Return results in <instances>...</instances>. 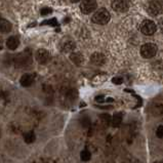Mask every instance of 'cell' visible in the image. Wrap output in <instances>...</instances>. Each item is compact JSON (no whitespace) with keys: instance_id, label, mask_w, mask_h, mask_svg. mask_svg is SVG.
<instances>
[{"instance_id":"6da1fadb","label":"cell","mask_w":163,"mask_h":163,"mask_svg":"<svg viewBox=\"0 0 163 163\" xmlns=\"http://www.w3.org/2000/svg\"><path fill=\"white\" fill-rule=\"evenodd\" d=\"M31 63H32V53L30 51V49L24 50V52L18 55L16 57V59H14V65H16V67L23 68L30 65Z\"/></svg>"},{"instance_id":"7a4b0ae2","label":"cell","mask_w":163,"mask_h":163,"mask_svg":"<svg viewBox=\"0 0 163 163\" xmlns=\"http://www.w3.org/2000/svg\"><path fill=\"white\" fill-rule=\"evenodd\" d=\"M111 16L110 12L106 9V8H101V9L96 10L93 16V22L98 25H106L107 23L110 21Z\"/></svg>"},{"instance_id":"3957f363","label":"cell","mask_w":163,"mask_h":163,"mask_svg":"<svg viewBox=\"0 0 163 163\" xmlns=\"http://www.w3.org/2000/svg\"><path fill=\"white\" fill-rule=\"evenodd\" d=\"M157 53V46L154 43H146L141 47V55L145 59H151Z\"/></svg>"},{"instance_id":"277c9868","label":"cell","mask_w":163,"mask_h":163,"mask_svg":"<svg viewBox=\"0 0 163 163\" xmlns=\"http://www.w3.org/2000/svg\"><path fill=\"white\" fill-rule=\"evenodd\" d=\"M156 30H157V27H156L155 23L151 20H145L141 24V32L147 36L153 35Z\"/></svg>"},{"instance_id":"5b68a950","label":"cell","mask_w":163,"mask_h":163,"mask_svg":"<svg viewBox=\"0 0 163 163\" xmlns=\"http://www.w3.org/2000/svg\"><path fill=\"white\" fill-rule=\"evenodd\" d=\"M147 11L151 17H156L162 11V4L159 0H152L147 6Z\"/></svg>"},{"instance_id":"8992f818","label":"cell","mask_w":163,"mask_h":163,"mask_svg":"<svg viewBox=\"0 0 163 163\" xmlns=\"http://www.w3.org/2000/svg\"><path fill=\"white\" fill-rule=\"evenodd\" d=\"M96 0H82L80 3V9L82 14H89L96 9Z\"/></svg>"},{"instance_id":"52a82bcc","label":"cell","mask_w":163,"mask_h":163,"mask_svg":"<svg viewBox=\"0 0 163 163\" xmlns=\"http://www.w3.org/2000/svg\"><path fill=\"white\" fill-rule=\"evenodd\" d=\"M111 6L116 12H125L129 8V3L127 0H113Z\"/></svg>"},{"instance_id":"ba28073f","label":"cell","mask_w":163,"mask_h":163,"mask_svg":"<svg viewBox=\"0 0 163 163\" xmlns=\"http://www.w3.org/2000/svg\"><path fill=\"white\" fill-rule=\"evenodd\" d=\"M36 61L39 64H46L47 62L49 61V57H50V55H49V51L46 50V49H38L36 51Z\"/></svg>"},{"instance_id":"9c48e42d","label":"cell","mask_w":163,"mask_h":163,"mask_svg":"<svg viewBox=\"0 0 163 163\" xmlns=\"http://www.w3.org/2000/svg\"><path fill=\"white\" fill-rule=\"evenodd\" d=\"M90 62L96 66H102L106 62V57L101 52H94L90 57Z\"/></svg>"},{"instance_id":"30bf717a","label":"cell","mask_w":163,"mask_h":163,"mask_svg":"<svg viewBox=\"0 0 163 163\" xmlns=\"http://www.w3.org/2000/svg\"><path fill=\"white\" fill-rule=\"evenodd\" d=\"M19 44H20V40H19V38L16 37V36H11V37L8 38L7 41H6V46H7V48L10 49V50H16L19 47Z\"/></svg>"},{"instance_id":"8fae6325","label":"cell","mask_w":163,"mask_h":163,"mask_svg":"<svg viewBox=\"0 0 163 163\" xmlns=\"http://www.w3.org/2000/svg\"><path fill=\"white\" fill-rule=\"evenodd\" d=\"M11 24L5 19H0V32L2 33H8L11 31Z\"/></svg>"},{"instance_id":"7c38bea8","label":"cell","mask_w":163,"mask_h":163,"mask_svg":"<svg viewBox=\"0 0 163 163\" xmlns=\"http://www.w3.org/2000/svg\"><path fill=\"white\" fill-rule=\"evenodd\" d=\"M21 85L24 87H29L32 85V83H33V77H32V75L30 74H24L22 77H21Z\"/></svg>"},{"instance_id":"4fadbf2b","label":"cell","mask_w":163,"mask_h":163,"mask_svg":"<svg viewBox=\"0 0 163 163\" xmlns=\"http://www.w3.org/2000/svg\"><path fill=\"white\" fill-rule=\"evenodd\" d=\"M75 42L73 40H66V41L62 42V48H63L64 51H72L73 49L75 48Z\"/></svg>"},{"instance_id":"5bb4252c","label":"cell","mask_w":163,"mask_h":163,"mask_svg":"<svg viewBox=\"0 0 163 163\" xmlns=\"http://www.w3.org/2000/svg\"><path fill=\"white\" fill-rule=\"evenodd\" d=\"M70 59L76 65H81L83 62V57L80 52H72L70 55Z\"/></svg>"},{"instance_id":"9a60e30c","label":"cell","mask_w":163,"mask_h":163,"mask_svg":"<svg viewBox=\"0 0 163 163\" xmlns=\"http://www.w3.org/2000/svg\"><path fill=\"white\" fill-rule=\"evenodd\" d=\"M122 122V114L120 113H115L112 117V120H111V125L113 127H118V126L121 124Z\"/></svg>"},{"instance_id":"2e32d148","label":"cell","mask_w":163,"mask_h":163,"mask_svg":"<svg viewBox=\"0 0 163 163\" xmlns=\"http://www.w3.org/2000/svg\"><path fill=\"white\" fill-rule=\"evenodd\" d=\"M35 140H36V136L33 131H29V132H27V134H24V141H25V143L33 144L34 141H35Z\"/></svg>"},{"instance_id":"e0dca14e","label":"cell","mask_w":163,"mask_h":163,"mask_svg":"<svg viewBox=\"0 0 163 163\" xmlns=\"http://www.w3.org/2000/svg\"><path fill=\"white\" fill-rule=\"evenodd\" d=\"M91 158V153L88 151V150H83L80 153V159L82 160L83 162H87L89 161Z\"/></svg>"},{"instance_id":"ac0fdd59","label":"cell","mask_w":163,"mask_h":163,"mask_svg":"<svg viewBox=\"0 0 163 163\" xmlns=\"http://www.w3.org/2000/svg\"><path fill=\"white\" fill-rule=\"evenodd\" d=\"M80 123H81V125H82V127H84V128H88L89 126H90V123H91L90 118L87 117V116L82 117V118H81V119H80Z\"/></svg>"},{"instance_id":"d6986e66","label":"cell","mask_w":163,"mask_h":163,"mask_svg":"<svg viewBox=\"0 0 163 163\" xmlns=\"http://www.w3.org/2000/svg\"><path fill=\"white\" fill-rule=\"evenodd\" d=\"M41 25L42 26H43V25H49V26H51V27H57V19H55V18L49 19V20H46V21H44V22H42Z\"/></svg>"},{"instance_id":"ffe728a7","label":"cell","mask_w":163,"mask_h":163,"mask_svg":"<svg viewBox=\"0 0 163 163\" xmlns=\"http://www.w3.org/2000/svg\"><path fill=\"white\" fill-rule=\"evenodd\" d=\"M100 118L106 123H111V120H112V117L110 116L109 114H101Z\"/></svg>"},{"instance_id":"44dd1931","label":"cell","mask_w":163,"mask_h":163,"mask_svg":"<svg viewBox=\"0 0 163 163\" xmlns=\"http://www.w3.org/2000/svg\"><path fill=\"white\" fill-rule=\"evenodd\" d=\"M156 136L159 139L163 138V125L158 126V128L156 129Z\"/></svg>"},{"instance_id":"7402d4cb","label":"cell","mask_w":163,"mask_h":163,"mask_svg":"<svg viewBox=\"0 0 163 163\" xmlns=\"http://www.w3.org/2000/svg\"><path fill=\"white\" fill-rule=\"evenodd\" d=\"M51 12H52V9L49 7H44L41 9V11H40V14H41V16H47V14H50Z\"/></svg>"},{"instance_id":"603a6c76","label":"cell","mask_w":163,"mask_h":163,"mask_svg":"<svg viewBox=\"0 0 163 163\" xmlns=\"http://www.w3.org/2000/svg\"><path fill=\"white\" fill-rule=\"evenodd\" d=\"M112 82L116 85H120L123 82V79H122L121 77H114V78H112Z\"/></svg>"},{"instance_id":"cb8c5ba5","label":"cell","mask_w":163,"mask_h":163,"mask_svg":"<svg viewBox=\"0 0 163 163\" xmlns=\"http://www.w3.org/2000/svg\"><path fill=\"white\" fill-rule=\"evenodd\" d=\"M94 100H96V102H98V103H100V104H102V103L105 102V96H102V94H101V96H96Z\"/></svg>"},{"instance_id":"d4e9b609","label":"cell","mask_w":163,"mask_h":163,"mask_svg":"<svg viewBox=\"0 0 163 163\" xmlns=\"http://www.w3.org/2000/svg\"><path fill=\"white\" fill-rule=\"evenodd\" d=\"M158 27H159L160 31H161L162 33H163V18L160 19V20L158 21Z\"/></svg>"},{"instance_id":"484cf974","label":"cell","mask_w":163,"mask_h":163,"mask_svg":"<svg viewBox=\"0 0 163 163\" xmlns=\"http://www.w3.org/2000/svg\"><path fill=\"white\" fill-rule=\"evenodd\" d=\"M98 108L103 109V110H110V109H112L113 107L112 106H98Z\"/></svg>"},{"instance_id":"4316f807","label":"cell","mask_w":163,"mask_h":163,"mask_svg":"<svg viewBox=\"0 0 163 163\" xmlns=\"http://www.w3.org/2000/svg\"><path fill=\"white\" fill-rule=\"evenodd\" d=\"M106 102H108V103H113V102H114V100H113L112 98H107V100H106Z\"/></svg>"},{"instance_id":"83f0119b","label":"cell","mask_w":163,"mask_h":163,"mask_svg":"<svg viewBox=\"0 0 163 163\" xmlns=\"http://www.w3.org/2000/svg\"><path fill=\"white\" fill-rule=\"evenodd\" d=\"M71 2H73V3H76V2H79L80 0H70Z\"/></svg>"},{"instance_id":"f1b7e54d","label":"cell","mask_w":163,"mask_h":163,"mask_svg":"<svg viewBox=\"0 0 163 163\" xmlns=\"http://www.w3.org/2000/svg\"><path fill=\"white\" fill-rule=\"evenodd\" d=\"M155 163H163V161H157V162H155Z\"/></svg>"},{"instance_id":"f546056e","label":"cell","mask_w":163,"mask_h":163,"mask_svg":"<svg viewBox=\"0 0 163 163\" xmlns=\"http://www.w3.org/2000/svg\"><path fill=\"white\" fill-rule=\"evenodd\" d=\"M160 2H161V4H163V0H160Z\"/></svg>"},{"instance_id":"4dcf8cb0","label":"cell","mask_w":163,"mask_h":163,"mask_svg":"<svg viewBox=\"0 0 163 163\" xmlns=\"http://www.w3.org/2000/svg\"><path fill=\"white\" fill-rule=\"evenodd\" d=\"M0 136H1V130H0Z\"/></svg>"},{"instance_id":"1f68e13d","label":"cell","mask_w":163,"mask_h":163,"mask_svg":"<svg viewBox=\"0 0 163 163\" xmlns=\"http://www.w3.org/2000/svg\"><path fill=\"white\" fill-rule=\"evenodd\" d=\"M0 19H1V17H0Z\"/></svg>"}]
</instances>
